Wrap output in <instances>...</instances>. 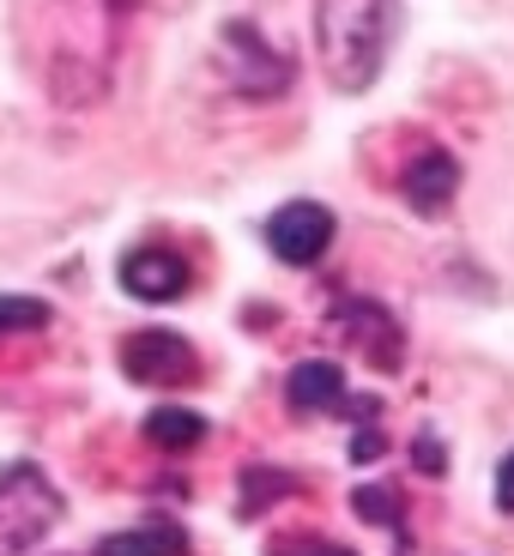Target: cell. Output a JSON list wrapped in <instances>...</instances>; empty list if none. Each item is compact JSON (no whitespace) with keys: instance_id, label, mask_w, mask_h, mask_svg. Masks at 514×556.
Instances as JSON below:
<instances>
[{"instance_id":"obj_12","label":"cell","mask_w":514,"mask_h":556,"mask_svg":"<svg viewBox=\"0 0 514 556\" xmlns=\"http://www.w3.org/2000/svg\"><path fill=\"white\" fill-rule=\"evenodd\" d=\"M42 327H49V303L42 296H0V339L42 333Z\"/></svg>"},{"instance_id":"obj_1","label":"cell","mask_w":514,"mask_h":556,"mask_svg":"<svg viewBox=\"0 0 514 556\" xmlns=\"http://www.w3.org/2000/svg\"><path fill=\"white\" fill-rule=\"evenodd\" d=\"M388 42L393 0H315V55L334 91H369L388 67Z\"/></svg>"},{"instance_id":"obj_3","label":"cell","mask_w":514,"mask_h":556,"mask_svg":"<svg viewBox=\"0 0 514 556\" xmlns=\"http://www.w3.org/2000/svg\"><path fill=\"white\" fill-rule=\"evenodd\" d=\"M218 61H224V73H230V85H237V91H249V98H278V91L291 85V61L273 55V49H266V37L254 25H242V18H230V25H224Z\"/></svg>"},{"instance_id":"obj_2","label":"cell","mask_w":514,"mask_h":556,"mask_svg":"<svg viewBox=\"0 0 514 556\" xmlns=\"http://www.w3.org/2000/svg\"><path fill=\"white\" fill-rule=\"evenodd\" d=\"M61 520V490L42 466L18 459L0 472V556H30Z\"/></svg>"},{"instance_id":"obj_4","label":"cell","mask_w":514,"mask_h":556,"mask_svg":"<svg viewBox=\"0 0 514 556\" xmlns=\"http://www.w3.org/2000/svg\"><path fill=\"white\" fill-rule=\"evenodd\" d=\"M334 237H339V224L321 200H291V206H278L266 218V249L285 266H315L321 254L334 249Z\"/></svg>"},{"instance_id":"obj_7","label":"cell","mask_w":514,"mask_h":556,"mask_svg":"<svg viewBox=\"0 0 514 556\" xmlns=\"http://www.w3.org/2000/svg\"><path fill=\"white\" fill-rule=\"evenodd\" d=\"M334 327L376 363V369H393V363H400V327H393V315L381 303H339Z\"/></svg>"},{"instance_id":"obj_13","label":"cell","mask_w":514,"mask_h":556,"mask_svg":"<svg viewBox=\"0 0 514 556\" xmlns=\"http://www.w3.org/2000/svg\"><path fill=\"white\" fill-rule=\"evenodd\" d=\"M273 496H291V478H278V472H254L242 478V515H261Z\"/></svg>"},{"instance_id":"obj_14","label":"cell","mask_w":514,"mask_h":556,"mask_svg":"<svg viewBox=\"0 0 514 556\" xmlns=\"http://www.w3.org/2000/svg\"><path fill=\"white\" fill-rule=\"evenodd\" d=\"M358 515H369V520H400V502L381 496V490H358Z\"/></svg>"},{"instance_id":"obj_15","label":"cell","mask_w":514,"mask_h":556,"mask_svg":"<svg viewBox=\"0 0 514 556\" xmlns=\"http://www.w3.org/2000/svg\"><path fill=\"white\" fill-rule=\"evenodd\" d=\"M497 508H502V515H514V447L502 454V466H497Z\"/></svg>"},{"instance_id":"obj_9","label":"cell","mask_w":514,"mask_h":556,"mask_svg":"<svg viewBox=\"0 0 514 556\" xmlns=\"http://www.w3.org/2000/svg\"><path fill=\"white\" fill-rule=\"evenodd\" d=\"M454 188H460V164L448 152H417L412 164H405V176H400V194L412 200V212H424V218L448 212Z\"/></svg>"},{"instance_id":"obj_17","label":"cell","mask_w":514,"mask_h":556,"mask_svg":"<svg viewBox=\"0 0 514 556\" xmlns=\"http://www.w3.org/2000/svg\"><path fill=\"white\" fill-rule=\"evenodd\" d=\"M297 556H351V551H346V544H303Z\"/></svg>"},{"instance_id":"obj_11","label":"cell","mask_w":514,"mask_h":556,"mask_svg":"<svg viewBox=\"0 0 514 556\" xmlns=\"http://www.w3.org/2000/svg\"><path fill=\"white\" fill-rule=\"evenodd\" d=\"M146 435H152L164 454H188V447L206 442V417L188 412V405H158V412L146 417Z\"/></svg>"},{"instance_id":"obj_5","label":"cell","mask_w":514,"mask_h":556,"mask_svg":"<svg viewBox=\"0 0 514 556\" xmlns=\"http://www.w3.org/2000/svg\"><path fill=\"white\" fill-rule=\"evenodd\" d=\"M122 369H127V381H139V388H181V381L200 376V357L181 333L152 327V333H134L122 345Z\"/></svg>"},{"instance_id":"obj_6","label":"cell","mask_w":514,"mask_h":556,"mask_svg":"<svg viewBox=\"0 0 514 556\" xmlns=\"http://www.w3.org/2000/svg\"><path fill=\"white\" fill-rule=\"evenodd\" d=\"M188 261H181L176 249H164V242H146V249H134L122 261V291L139 296V303H176L181 291H188Z\"/></svg>"},{"instance_id":"obj_8","label":"cell","mask_w":514,"mask_h":556,"mask_svg":"<svg viewBox=\"0 0 514 556\" xmlns=\"http://www.w3.org/2000/svg\"><path fill=\"white\" fill-rule=\"evenodd\" d=\"M285 400H291V412H303V417H321V412H346V369L339 363H327V357H309V363H297L291 376H285Z\"/></svg>"},{"instance_id":"obj_10","label":"cell","mask_w":514,"mask_h":556,"mask_svg":"<svg viewBox=\"0 0 514 556\" xmlns=\"http://www.w3.org/2000/svg\"><path fill=\"white\" fill-rule=\"evenodd\" d=\"M98 556H188V532L170 527V520H152V527H127L98 539Z\"/></svg>"},{"instance_id":"obj_16","label":"cell","mask_w":514,"mask_h":556,"mask_svg":"<svg viewBox=\"0 0 514 556\" xmlns=\"http://www.w3.org/2000/svg\"><path fill=\"white\" fill-rule=\"evenodd\" d=\"M442 466H448V454L430 442V435H417V472H442Z\"/></svg>"}]
</instances>
